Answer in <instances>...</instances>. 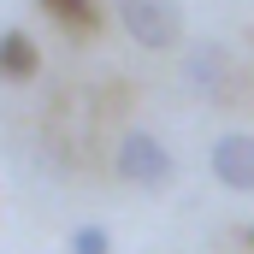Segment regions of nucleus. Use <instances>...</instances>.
Here are the masks:
<instances>
[{
  "instance_id": "7ed1b4c3",
  "label": "nucleus",
  "mask_w": 254,
  "mask_h": 254,
  "mask_svg": "<svg viewBox=\"0 0 254 254\" xmlns=\"http://www.w3.org/2000/svg\"><path fill=\"white\" fill-rule=\"evenodd\" d=\"M207 172L219 178V190L254 195V130H225L207 148Z\"/></svg>"
},
{
  "instance_id": "20e7f679",
  "label": "nucleus",
  "mask_w": 254,
  "mask_h": 254,
  "mask_svg": "<svg viewBox=\"0 0 254 254\" xmlns=\"http://www.w3.org/2000/svg\"><path fill=\"white\" fill-rule=\"evenodd\" d=\"M184 83H190L201 101H219L231 89V48H219V42L184 48Z\"/></svg>"
},
{
  "instance_id": "f03ea898",
  "label": "nucleus",
  "mask_w": 254,
  "mask_h": 254,
  "mask_svg": "<svg viewBox=\"0 0 254 254\" xmlns=\"http://www.w3.org/2000/svg\"><path fill=\"white\" fill-rule=\"evenodd\" d=\"M113 12H119L125 36L136 48H148V54H172V48L184 42V12H178V0H113Z\"/></svg>"
},
{
  "instance_id": "39448f33",
  "label": "nucleus",
  "mask_w": 254,
  "mask_h": 254,
  "mask_svg": "<svg viewBox=\"0 0 254 254\" xmlns=\"http://www.w3.org/2000/svg\"><path fill=\"white\" fill-rule=\"evenodd\" d=\"M36 65H42V54H36V42H30L24 30H0V77H6V83L36 77Z\"/></svg>"
},
{
  "instance_id": "f257e3e1",
  "label": "nucleus",
  "mask_w": 254,
  "mask_h": 254,
  "mask_svg": "<svg viewBox=\"0 0 254 254\" xmlns=\"http://www.w3.org/2000/svg\"><path fill=\"white\" fill-rule=\"evenodd\" d=\"M113 172H119L125 184H136V190L160 195L178 178V160H172V148H166L154 130H125L119 148H113Z\"/></svg>"
},
{
  "instance_id": "0eeeda50",
  "label": "nucleus",
  "mask_w": 254,
  "mask_h": 254,
  "mask_svg": "<svg viewBox=\"0 0 254 254\" xmlns=\"http://www.w3.org/2000/svg\"><path fill=\"white\" fill-rule=\"evenodd\" d=\"M71 254H113V231L107 225H77L71 231Z\"/></svg>"
},
{
  "instance_id": "423d86ee",
  "label": "nucleus",
  "mask_w": 254,
  "mask_h": 254,
  "mask_svg": "<svg viewBox=\"0 0 254 254\" xmlns=\"http://www.w3.org/2000/svg\"><path fill=\"white\" fill-rule=\"evenodd\" d=\"M60 30H71V36H95L101 30V6L95 0H36Z\"/></svg>"
}]
</instances>
